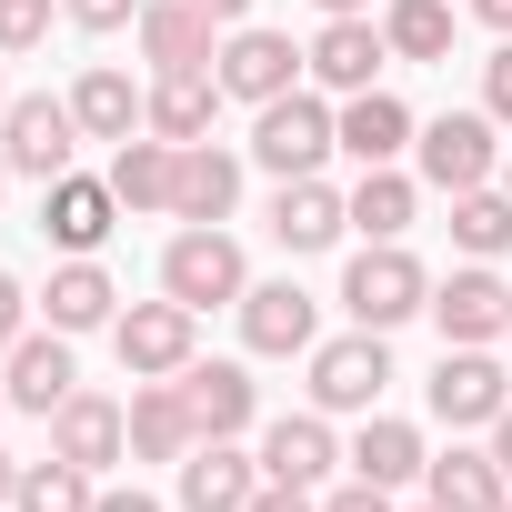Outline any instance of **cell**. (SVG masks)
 <instances>
[{"instance_id":"cell-1","label":"cell","mask_w":512,"mask_h":512,"mask_svg":"<svg viewBox=\"0 0 512 512\" xmlns=\"http://www.w3.org/2000/svg\"><path fill=\"white\" fill-rule=\"evenodd\" d=\"M332 151H342V111L322 91H282V101L251 111V161H262L272 181H312Z\"/></svg>"},{"instance_id":"cell-2","label":"cell","mask_w":512,"mask_h":512,"mask_svg":"<svg viewBox=\"0 0 512 512\" xmlns=\"http://www.w3.org/2000/svg\"><path fill=\"white\" fill-rule=\"evenodd\" d=\"M111 352H121V372L131 382H181L191 362H201V312L191 302H131L121 322H111Z\"/></svg>"},{"instance_id":"cell-3","label":"cell","mask_w":512,"mask_h":512,"mask_svg":"<svg viewBox=\"0 0 512 512\" xmlns=\"http://www.w3.org/2000/svg\"><path fill=\"white\" fill-rule=\"evenodd\" d=\"M161 292H171V302H191V312L241 302V292H251L241 241H231L221 221H181V231H171V251H161Z\"/></svg>"},{"instance_id":"cell-4","label":"cell","mask_w":512,"mask_h":512,"mask_svg":"<svg viewBox=\"0 0 512 512\" xmlns=\"http://www.w3.org/2000/svg\"><path fill=\"white\" fill-rule=\"evenodd\" d=\"M342 312H352L362 332H392V322H412V312H432V272L412 262L402 241H372L362 262L342 272Z\"/></svg>"},{"instance_id":"cell-5","label":"cell","mask_w":512,"mask_h":512,"mask_svg":"<svg viewBox=\"0 0 512 512\" xmlns=\"http://www.w3.org/2000/svg\"><path fill=\"white\" fill-rule=\"evenodd\" d=\"M492 131H502L492 111H442V121H422V131H412L422 181H432V191H482V181L502 171V141H492Z\"/></svg>"},{"instance_id":"cell-6","label":"cell","mask_w":512,"mask_h":512,"mask_svg":"<svg viewBox=\"0 0 512 512\" xmlns=\"http://www.w3.org/2000/svg\"><path fill=\"white\" fill-rule=\"evenodd\" d=\"M0 151H11L21 181H61L71 151H81V111L51 101V91H11V111H0Z\"/></svg>"},{"instance_id":"cell-7","label":"cell","mask_w":512,"mask_h":512,"mask_svg":"<svg viewBox=\"0 0 512 512\" xmlns=\"http://www.w3.org/2000/svg\"><path fill=\"white\" fill-rule=\"evenodd\" d=\"M432 412L452 432H492L512 412V372L492 362V342H442V372H432Z\"/></svg>"},{"instance_id":"cell-8","label":"cell","mask_w":512,"mask_h":512,"mask_svg":"<svg viewBox=\"0 0 512 512\" xmlns=\"http://www.w3.org/2000/svg\"><path fill=\"white\" fill-rule=\"evenodd\" d=\"M221 101H282V91H302V71H312V51H292L282 31H262V21H241V31H221Z\"/></svg>"},{"instance_id":"cell-9","label":"cell","mask_w":512,"mask_h":512,"mask_svg":"<svg viewBox=\"0 0 512 512\" xmlns=\"http://www.w3.org/2000/svg\"><path fill=\"white\" fill-rule=\"evenodd\" d=\"M382 382H392V352H382V332H342V342H312V412H372L382 402Z\"/></svg>"},{"instance_id":"cell-10","label":"cell","mask_w":512,"mask_h":512,"mask_svg":"<svg viewBox=\"0 0 512 512\" xmlns=\"http://www.w3.org/2000/svg\"><path fill=\"white\" fill-rule=\"evenodd\" d=\"M111 221H121V191H111V181H91V171H61V181H41V241H51V251L91 262V251L111 241Z\"/></svg>"},{"instance_id":"cell-11","label":"cell","mask_w":512,"mask_h":512,"mask_svg":"<svg viewBox=\"0 0 512 512\" xmlns=\"http://www.w3.org/2000/svg\"><path fill=\"white\" fill-rule=\"evenodd\" d=\"M432 322L442 342H512V282L492 262H462L452 282H432Z\"/></svg>"},{"instance_id":"cell-12","label":"cell","mask_w":512,"mask_h":512,"mask_svg":"<svg viewBox=\"0 0 512 512\" xmlns=\"http://www.w3.org/2000/svg\"><path fill=\"white\" fill-rule=\"evenodd\" d=\"M0 392H11V412H61L71 392H81V372H71V332H21L11 352H0Z\"/></svg>"},{"instance_id":"cell-13","label":"cell","mask_w":512,"mask_h":512,"mask_svg":"<svg viewBox=\"0 0 512 512\" xmlns=\"http://www.w3.org/2000/svg\"><path fill=\"white\" fill-rule=\"evenodd\" d=\"M51 452L81 462V472L131 462V402H111V392H71V402L51 412Z\"/></svg>"},{"instance_id":"cell-14","label":"cell","mask_w":512,"mask_h":512,"mask_svg":"<svg viewBox=\"0 0 512 512\" xmlns=\"http://www.w3.org/2000/svg\"><path fill=\"white\" fill-rule=\"evenodd\" d=\"M141 61L151 71H211L221 61V21L201 11V0H141Z\"/></svg>"},{"instance_id":"cell-15","label":"cell","mask_w":512,"mask_h":512,"mask_svg":"<svg viewBox=\"0 0 512 512\" xmlns=\"http://www.w3.org/2000/svg\"><path fill=\"white\" fill-rule=\"evenodd\" d=\"M181 402H191L201 442H241L251 422H262V382H251L241 362H191L181 372Z\"/></svg>"},{"instance_id":"cell-16","label":"cell","mask_w":512,"mask_h":512,"mask_svg":"<svg viewBox=\"0 0 512 512\" xmlns=\"http://www.w3.org/2000/svg\"><path fill=\"white\" fill-rule=\"evenodd\" d=\"M71 111H81V141H141L151 131V91L131 81V71H111V61H91L81 81H71Z\"/></svg>"},{"instance_id":"cell-17","label":"cell","mask_w":512,"mask_h":512,"mask_svg":"<svg viewBox=\"0 0 512 512\" xmlns=\"http://www.w3.org/2000/svg\"><path fill=\"white\" fill-rule=\"evenodd\" d=\"M231 312H241V342L262 352V362H292V352H312V292H302V282H251Z\"/></svg>"},{"instance_id":"cell-18","label":"cell","mask_w":512,"mask_h":512,"mask_svg":"<svg viewBox=\"0 0 512 512\" xmlns=\"http://www.w3.org/2000/svg\"><path fill=\"white\" fill-rule=\"evenodd\" d=\"M342 231H352V191H332L322 171L272 191V241H282V251H332Z\"/></svg>"},{"instance_id":"cell-19","label":"cell","mask_w":512,"mask_h":512,"mask_svg":"<svg viewBox=\"0 0 512 512\" xmlns=\"http://www.w3.org/2000/svg\"><path fill=\"white\" fill-rule=\"evenodd\" d=\"M251 492H262V452H241V442H191V462H181V512H241Z\"/></svg>"},{"instance_id":"cell-20","label":"cell","mask_w":512,"mask_h":512,"mask_svg":"<svg viewBox=\"0 0 512 512\" xmlns=\"http://www.w3.org/2000/svg\"><path fill=\"white\" fill-rule=\"evenodd\" d=\"M382 61H392V41H382L372 11H362V21H322V41H312V81L342 91V101H352V91H382V81H372Z\"/></svg>"},{"instance_id":"cell-21","label":"cell","mask_w":512,"mask_h":512,"mask_svg":"<svg viewBox=\"0 0 512 512\" xmlns=\"http://www.w3.org/2000/svg\"><path fill=\"white\" fill-rule=\"evenodd\" d=\"M342 462V442H332V412H282L272 432H262V482H322Z\"/></svg>"},{"instance_id":"cell-22","label":"cell","mask_w":512,"mask_h":512,"mask_svg":"<svg viewBox=\"0 0 512 512\" xmlns=\"http://www.w3.org/2000/svg\"><path fill=\"white\" fill-rule=\"evenodd\" d=\"M231 211H241V161L221 141H191L171 181V221H231Z\"/></svg>"},{"instance_id":"cell-23","label":"cell","mask_w":512,"mask_h":512,"mask_svg":"<svg viewBox=\"0 0 512 512\" xmlns=\"http://www.w3.org/2000/svg\"><path fill=\"white\" fill-rule=\"evenodd\" d=\"M191 442H201V422H191L181 382H141L131 392V462H191Z\"/></svg>"},{"instance_id":"cell-24","label":"cell","mask_w":512,"mask_h":512,"mask_svg":"<svg viewBox=\"0 0 512 512\" xmlns=\"http://www.w3.org/2000/svg\"><path fill=\"white\" fill-rule=\"evenodd\" d=\"M352 482H382V492H402V482H422L432 472V452H422V432L412 422H392V412H372L362 432H352Z\"/></svg>"},{"instance_id":"cell-25","label":"cell","mask_w":512,"mask_h":512,"mask_svg":"<svg viewBox=\"0 0 512 512\" xmlns=\"http://www.w3.org/2000/svg\"><path fill=\"white\" fill-rule=\"evenodd\" d=\"M211 121H221V71H161L151 81V131L161 141H211Z\"/></svg>"},{"instance_id":"cell-26","label":"cell","mask_w":512,"mask_h":512,"mask_svg":"<svg viewBox=\"0 0 512 512\" xmlns=\"http://www.w3.org/2000/svg\"><path fill=\"white\" fill-rule=\"evenodd\" d=\"M412 131H422V121H412L392 91H352V101H342V151H352L362 171L402 161V151H412Z\"/></svg>"},{"instance_id":"cell-27","label":"cell","mask_w":512,"mask_h":512,"mask_svg":"<svg viewBox=\"0 0 512 512\" xmlns=\"http://www.w3.org/2000/svg\"><path fill=\"white\" fill-rule=\"evenodd\" d=\"M101 181L121 191V211H171V181H181V141L141 131V141H121V151H111V171H101Z\"/></svg>"},{"instance_id":"cell-28","label":"cell","mask_w":512,"mask_h":512,"mask_svg":"<svg viewBox=\"0 0 512 512\" xmlns=\"http://www.w3.org/2000/svg\"><path fill=\"white\" fill-rule=\"evenodd\" d=\"M422 482H432V502H442V512H512V472H502L492 452H462V442H452Z\"/></svg>"},{"instance_id":"cell-29","label":"cell","mask_w":512,"mask_h":512,"mask_svg":"<svg viewBox=\"0 0 512 512\" xmlns=\"http://www.w3.org/2000/svg\"><path fill=\"white\" fill-rule=\"evenodd\" d=\"M412 211H422V181H412L402 161H382V171L352 181V231H362V241H402Z\"/></svg>"},{"instance_id":"cell-30","label":"cell","mask_w":512,"mask_h":512,"mask_svg":"<svg viewBox=\"0 0 512 512\" xmlns=\"http://www.w3.org/2000/svg\"><path fill=\"white\" fill-rule=\"evenodd\" d=\"M41 312H51V332H101V322H121V292H111L101 262H61L51 292H41Z\"/></svg>"},{"instance_id":"cell-31","label":"cell","mask_w":512,"mask_h":512,"mask_svg":"<svg viewBox=\"0 0 512 512\" xmlns=\"http://www.w3.org/2000/svg\"><path fill=\"white\" fill-rule=\"evenodd\" d=\"M392 61H452V0H382Z\"/></svg>"},{"instance_id":"cell-32","label":"cell","mask_w":512,"mask_h":512,"mask_svg":"<svg viewBox=\"0 0 512 512\" xmlns=\"http://www.w3.org/2000/svg\"><path fill=\"white\" fill-rule=\"evenodd\" d=\"M452 241H462V262H502L512 251V191H452Z\"/></svg>"},{"instance_id":"cell-33","label":"cell","mask_w":512,"mask_h":512,"mask_svg":"<svg viewBox=\"0 0 512 512\" xmlns=\"http://www.w3.org/2000/svg\"><path fill=\"white\" fill-rule=\"evenodd\" d=\"M101 502V472H81V462H21V492H11V512H91Z\"/></svg>"},{"instance_id":"cell-34","label":"cell","mask_w":512,"mask_h":512,"mask_svg":"<svg viewBox=\"0 0 512 512\" xmlns=\"http://www.w3.org/2000/svg\"><path fill=\"white\" fill-rule=\"evenodd\" d=\"M51 41V0H0V61H21Z\"/></svg>"},{"instance_id":"cell-35","label":"cell","mask_w":512,"mask_h":512,"mask_svg":"<svg viewBox=\"0 0 512 512\" xmlns=\"http://www.w3.org/2000/svg\"><path fill=\"white\" fill-rule=\"evenodd\" d=\"M61 21H81V31H121V21H141V0H61Z\"/></svg>"},{"instance_id":"cell-36","label":"cell","mask_w":512,"mask_h":512,"mask_svg":"<svg viewBox=\"0 0 512 512\" xmlns=\"http://www.w3.org/2000/svg\"><path fill=\"white\" fill-rule=\"evenodd\" d=\"M482 111H492V121H512V41L482 61Z\"/></svg>"},{"instance_id":"cell-37","label":"cell","mask_w":512,"mask_h":512,"mask_svg":"<svg viewBox=\"0 0 512 512\" xmlns=\"http://www.w3.org/2000/svg\"><path fill=\"white\" fill-rule=\"evenodd\" d=\"M21 332H31V292H21V282H11V272H0V352H11V342H21Z\"/></svg>"},{"instance_id":"cell-38","label":"cell","mask_w":512,"mask_h":512,"mask_svg":"<svg viewBox=\"0 0 512 512\" xmlns=\"http://www.w3.org/2000/svg\"><path fill=\"white\" fill-rule=\"evenodd\" d=\"M241 512H322V502H312V492H302V482H262V492H251V502H241Z\"/></svg>"},{"instance_id":"cell-39","label":"cell","mask_w":512,"mask_h":512,"mask_svg":"<svg viewBox=\"0 0 512 512\" xmlns=\"http://www.w3.org/2000/svg\"><path fill=\"white\" fill-rule=\"evenodd\" d=\"M322 512H392V492L382 482H342V492H322Z\"/></svg>"},{"instance_id":"cell-40","label":"cell","mask_w":512,"mask_h":512,"mask_svg":"<svg viewBox=\"0 0 512 512\" xmlns=\"http://www.w3.org/2000/svg\"><path fill=\"white\" fill-rule=\"evenodd\" d=\"M91 512H161V502H151V492H141V482H131V492H101V502H91Z\"/></svg>"},{"instance_id":"cell-41","label":"cell","mask_w":512,"mask_h":512,"mask_svg":"<svg viewBox=\"0 0 512 512\" xmlns=\"http://www.w3.org/2000/svg\"><path fill=\"white\" fill-rule=\"evenodd\" d=\"M472 21H482V31H502V41H512V0H472Z\"/></svg>"},{"instance_id":"cell-42","label":"cell","mask_w":512,"mask_h":512,"mask_svg":"<svg viewBox=\"0 0 512 512\" xmlns=\"http://www.w3.org/2000/svg\"><path fill=\"white\" fill-rule=\"evenodd\" d=\"M201 11H211L221 31H241V21H251V0H201Z\"/></svg>"},{"instance_id":"cell-43","label":"cell","mask_w":512,"mask_h":512,"mask_svg":"<svg viewBox=\"0 0 512 512\" xmlns=\"http://www.w3.org/2000/svg\"><path fill=\"white\" fill-rule=\"evenodd\" d=\"M492 462H502V472H512V412H502V422H492Z\"/></svg>"},{"instance_id":"cell-44","label":"cell","mask_w":512,"mask_h":512,"mask_svg":"<svg viewBox=\"0 0 512 512\" xmlns=\"http://www.w3.org/2000/svg\"><path fill=\"white\" fill-rule=\"evenodd\" d=\"M11 492H21V462H11V452H0V512H11Z\"/></svg>"},{"instance_id":"cell-45","label":"cell","mask_w":512,"mask_h":512,"mask_svg":"<svg viewBox=\"0 0 512 512\" xmlns=\"http://www.w3.org/2000/svg\"><path fill=\"white\" fill-rule=\"evenodd\" d=\"M372 11V0H322V21H362Z\"/></svg>"},{"instance_id":"cell-46","label":"cell","mask_w":512,"mask_h":512,"mask_svg":"<svg viewBox=\"0 0 512 512\" xmlns=\"http://www.w3.org/2000/svg\"><path fill=\"white\" fill-rule=\"evenodd\" d=\"M11 181H21V171H11V151H0V191H11Z\"/></svg>"},{"instance_id":"cell-47","label":"cell","mask_w":512,"mask_h":512,"mask_svg":"<svg viewBox=\"0 0 512 512\" xmlns=\"http://www.w3.org/2000/svg\"><path fill=\"white\" fill-rule=\"evenodd\" d=\"M0 111H11V81H0Z\"/></svg>"},{"instance_id":"cell-48","label":"cell","mask_w":512,"mask_h":512,"mask_svg":"<svg viewBox=\"0 0 512 512\" xmlns=\"http://www.w3.org/2000/svg\"><path fill=\"white\" fill-rule=\"evenodd\" d=\"M502 191H512V161H502Z\"/></svg>"},{"instance_id":"cell-49","label":"cell","mask_w":512,"mask_h":512,"mask_svg":"<svg viewBox=\"0 0 512 512\" xmlns=\"http://www.w3.org/2000/svg\"><path fill=\"white\" fill-rule=\"evenodd\" d=\"M0 412H11V392H0Z\"/></svg>"},{"instance_id":"cell-50","label":"cell","mask_w":512,"mask_h":512,"mask_svg":"<svg viewBox=\"0 0 512 512\" xmlns=\"http://www.w3.org/2000/svg\"><path fill=\"white\" fill-rule=\"evenodd\" d=\"M422 512H442V502H422Z\"/></svg>"}]
</instances>
